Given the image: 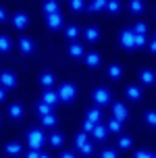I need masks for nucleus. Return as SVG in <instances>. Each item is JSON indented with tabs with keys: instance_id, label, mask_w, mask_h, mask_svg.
<instances>
[{
	"instance_id": "nucleus-36",
	"label": "nucleus",
	"mask_w": 156,
	"mask_h": 158,
	"mask_svg": "<svg viewBox=\"0 0 156 158\" xmlns=\"http://www.w3.org/2000/svg\"><path fill=\"white\" fill-rule=\"evenodd\" d=\"M119 146H121L123 150L131 148V137H121V139H119Z\"/></svg>"
},
{
	"instance_id": "nucleus-29",
	"label": "nucleus",
	"mask_w": 156,
	"mask_h": 158,
	"mask_svg": "<svg viewBox=\"0 0 156 158\" xmlns=\"http://www.w3.org/2000/svg\"><path fill=\"white\" fill-rule=\"evenodd\" d=\"M11 50V40L6 35H0V52H8Z\"/></svg>"
},
{
	"instance_id": "nucleus-47",
	"label": "nucleus",
	"mask_w": 156,
	"mask_h": 158,
	"mask_svg": "<svg viewBox=\"0 0 156 158\" xmlns=\"http://www.w3.org/2000/svg\"><path fill=\"white\" fill-rule=\"evenodd\" d=\"M152 158H156V156H152Z\"/></svg>"
},
{
	"instance_id": "nucleus-17",
	"label": "nucleus",
	"mask_w": 156,
	"mask_h": 158,
	"mask_svg": "<svg viewBox=\"0 0 156 158\" xmlns=\"http://www.w3.org/2000/svg\"><path fill=\"white\" fill-rule=\"evenodd\" d=\"M98 38H100V29H98V27H87L86 29V40L87 42H96Z\"/></svg>"
},
{
	"instance_id": "nucleus-24",
	"label": "nucleus",
	"mask_w": 156,
	"mask_h": 158,
	"mask_svg": "<svg viewBox=\"0 0 156 158\" xmlns=\"http://www.w3.org/2000/svg\"><path fill=\"white\" fill-rule=\"evenodd\" d=\"M106 2H108V0H94L92 4L87 6V10H92V13H96V10H102V8H106Z\"/></svg>"
},
{
	"instance_id": "nucleus-1",
	"label": "nucleus",
	"mask_w": 156,
	"mask_h": 158,
	"mask_svg": "<svg viewBox=\"0 0 156 158\" xmlns=\"http://www.w3.org/2000/svg\"><path fill=\"white\" fill-rule=\"evenodd\" d=\"M27 142H29V148L31 150H40L44 142H46V135L42 129H31L29 133H27Z\"/></svg>"
},
{
	"instance_id": "nucleus-10",
	"label": "nucleus",
	"mask_w": 156,
	"mask_h": 158,
	"mask_svg": "<svg viewBox=\"0 0 156 158\" xmlns=\"http://www.w3.org/2000/svg\"><path fill=\"white\" fill-rule=\"evenodd\" d=\"M13 23H15L17 29H25V27H27V23H29V17L25 15V13H17L15 19H13Z\"/></svg>"
},
{
	"instance_id": "nucleus-25",
	"label": "nucleus",
	"mask_w": 156,
	"mask_h": 158,
	"mask_svg": "<svg viewBox=\"0 0 156 158\" xmlns=\"http://www.w3.org/2000/svg\"><path fill=\"white\" fill-rule=\"evenodd\" d=\"M108 75L112 79H119L121 75H123V69H121L119 64H110V67H108Z\"/></svg>"
},
{
	"instance_id": "nucleus-22",
	"label": "nucleus",
	"mask_w": 156,
	"mask_h": 158,
	"mask_svg": "<svg viewBox=\"0 0 156 158\" xmlns=\"http://www.w3.org/2000/svg\"><path fill=\"white\" fill-rule=\"evenodd\" d=\"M140 96H141V89H140V87H135V85H129V87H127V98H129V100H140Z\"/></svg>"
},
{
	"instance_id": "nucleus-31",
	"label": "nucleus",
	"mask_w": 156,
	"mask_h": 158,
	"mask_svg": "<svg viewBox=\"0 0 156 158\" xmlns=\"http://www.w3.org/2000/svg\"><path fill=\"white\" fill-rule=\"evenodd\" d=\"M146 123L152 127H156V110H148L146 112Z\"/></svg>"
},
{
	"instance_id": "nucleus-11",
	"label": "nucleus",
	"mask_w": 156,
	"mask_h": 158,
	"mask_svg": "<svg viewBox=\"0 0 156 158\" xmlns=\"http://www.w3.org/2000/svg\"><path fill=\"white\" fill-rule=\"evenodd\" d=\"M106 133H108V129L102 125V123H96V125H94V131H92L94 139H100V142H102V139L106 137Z\"/></svg>"
},
{
	"instance_id": "nucleus-21",
	"label": "nucleus",
	"mask_w": 156,
	"mask_h": 158,
	"mask_svg": "<svg viewBox=\"0 0 156 158\" xmlns=\"http://www.w3.org/2000/svg\"><path fill=\"white\" fill-rule=\"evenodd\" d=\"M40 83L46 87V89H48V87H52V83H54V75H52V73H44V75L40 77Z\"/></svg>"
},
{
	"instance_id": "nucleus-30",
	"label": "nucleus",
	"mask_w": 156,
	"mask_h": 158,
	"mask_svg": "<svg viewBox=\"0 0 156 158\" xmlns=\"http://www.w3.org/2000/svg\"><path fill=\"white\" fill-rule=\"evenodd\" d=\"M106 129H108V131H112V133H119V131H121V121L112 118V121L108 123V127H106Z\"/></svg>"
},
{
	"instance_id": "nucleus-34",
	"label": "nucleus",
	"mask_w": 156,
	"mask_h": 158,
	"mask_svg": "<svg viewBox=\"0 0 156 158\" xmlns=\"http://www.w3.org/2000/svg\"><path fill=\"white\" fill-rule=\"evenodd\" d=\"M133 33L135 35H146V23H137L133 27Z\"/></svg>"
},
{
	"instance_id": "nucleus-13",
	"label": "nucleus",
	"mask_w": 156,
	"mask_h": 158,
	"mask_svg": "<svg viewBox=\"0 0 156 158\" xmlns=\"http://www.w3.org/2000/svg\"><path fill=\"white\" fill-rule=\"evenodd\" d=\"M6 154H11V156H19L21 154V143L19 142H11V143H6Z\"/></svg>"
},
{
	"instance_id": "nucleus-44",
	"label": "nucleus",
	"mask_w": 156,
	"mask_h": 158,
	"mask_svg": "<svg viewBox=\"0 0 156 158\" xmlns=\"http://www.w3.org/2000/svg\"><path fill=\"white\" fill-rule=\"evenodd\" d=\"M150 50H152V52H156V40H152V42H150Z\"/></svg>"
},
{
	"instance_id": "nucleus-19",
	"label": "nucleus",
	"mask_w": 156,
	"mask_h": 158,
	"mask_svg": "<svg viewBox=\"0 0 156 158\" xmlns=\"http://www.w3.org/2000/svg\"><path fill=\"white\" fill-rule=\"evenodd\" d=\"M69 54L75 56V58H77V56H83V46L77 44V42H73V44L69 46Z\"/></svg>"
},
{
	"instance_id": "nucleus-46",
	"label": "nucleus",
	"mask_w": 156,
	"mask_h": 158,
	"mask_svg": "<svg viewBox=\"0 0 156 158\" xmlns=\"http://www.w3.org/2000/svg\"><path fill=\"white\" fill-rule=\"evenodd\" d=\"M40 158H50V156H48V154H40Z\"/></svg>"
},
{
	"instance_id": "nucleus-37",
	"label": "nucleus",
	"mask_w": 156,
	"mask_h": 158,
	"mask_svg": "<svg viewBox=\"0 0 156 158\" xmlns=\"http://www.w3.org/2000/svg\"><path fill=\"white\" fill-rule=\"evenodd\" d=\"M94 125H96V123H92L90 118H86V123H83V131H86V133H92V131H94Z\"/></svg>"
},
{
	"instance_id": "nucleus-42",
	"label": "nucleus",
	"mask_w": 156,
	"mask_h": 158,
	"mask_svg": "<svg viewBox=\"0 0 156 158\" xmlns=\"http://www.w3.org/2000/svg\"><path fill=\"white\" fill-rule=\"evenodd\" d=\"M61 158H75V154H73V152H62Z\"/></svg>"
},
{
	"instance_id": "nucleus-7",
	"label": "nucleus",
	"mask_w": 156,
	"mask_h": 158,
	"mask_svg": "<svg viewBox=\"0 0 156 158\" xmlns=\"http://www.w3.org/2000/svg\"><path fill=\"white\" fill-rule=\"evenodd\" d=\"M46 23L50 29H58L62 25V15L61 13H52V15H46Z\"/></svg>"
},
{
	"instance_id": "nucleus-27",
	"label": "nucleus",
	"mask_w": 156,
	"mask_h": 158,
	"mask_svg": "<svg viewBox=\"0 0 156 158\" xmlns=\"http://www.w3.org/2000/svg\"><path fill=\"white\" fill-rule=\"evenodd\" d=\"M106 10H108V13H119V10H121V2H119V0H108V2H106Z\"/></svg>"
},
{
	"instance_id": "nucleus-28",
	"label": "nucleus",
	"mask_w": 156,
	"mask_h": 158,
	"mask_svg": "<svg viewBox=\"0 0 156 158\" xmlns=\"http://www.w3.org/2000/svg\"><path fill=\"white\" fill-rule=\"evenodd\" d=\"M42 125L44 127H54L56 125V117L54 114H44V117H42Z\"/></svg>"
},
{
	"instance_id": "nucleus-23",
	"label": "nucleus",
	"mask_w": 156,
	"mask_h": 158,
	"mask_svg": "<svg viewBox=\"0 0 156 158\" xmlns=\"http://www.w3.org/2000/svg\"><path fill=\"white\" fill-rule=\"evenodd\" d=\"M87 118H90L92 123H100L102 121V112L98 110V108H90V110H87Z\"/></svg>"
},
{
	"instance_id": "nucleus-43",
	"label": "nucleus",
	"mask_w": 156,
	"mask_h": 158,
	"mask_svg": "<svg viewBox=\"0 0 156 158\" xmlns=\"http://www.w3.org/2000/svg\"><path fill=\"white\" fill-rule=\"evenodd\" d=\"M4 98H6V92H4V87H0V102H2Z\"/></svg>"
},
{
	"instance_id": "nucleus-14",
	"label": "nucleus",
	"mask_w": 156,
	"mask_h": 158,
	"mask_svg": "<svg viewBox=\"0 0 156 158\" xmlns=\"http://www.w3.org/2000/svg\"><path fill=\"white\" fill-rule=\"evenodd\" d=\"M44 13H46V15L58 13V2H56V0H46V2H44Z\"/></svg>"
},
{
	"instance_id": "nucleus-6",
	"label": "nucleus",
	"mask_w": 156,
	"mask_h": 158,
	"mask_svg": "<svg viewBox=\"0 0 156 158\" xmlns=\"http://www.w3.org/2000/svg\"><path fill=\"white\" fill-rule=\"evenodd\" d=\"M0 85L2 87H15L17 85V77L13 75V73H8V71L0 73Z\"/></svg>"
},
{
	"instance_id": "nucleus-35",
	"label": "nucleus",
	"mask_w": 156,
	"mask_h": 158,
	"mask_svg": "<svg viewBox=\"0 0 156 158\" xmlns=\"http://www.w3.org/2000/svg\"><path fill=\"white\" fill-rule=\"evenodd\" d=\"M50 108H52V106H48V104H44V102L38 104V112L42 114V117H44V114H50Z\"/></svg>"
},
{
	"instance_id": "nucleus-20",
	"label": "nucleus",
	"mask_w": 156,
	"mask_h": 158,
	"mask_svg": "<svg viewBox=\"0 0 156 158\" xmlns=\"http://www.w3.org/2000/svg\"><path fill=\"white\" fill-rule=\"evenodd\" d=\"M8 114H11V118H19L21 114H23V106H21V104H11Z\"/></svg>"
},
{
	"instance_id": "nucleus-18",
	"label": "nucleus",
	"mask_w": 156,
	"mask_h": 158,
	"mask_svg": "<svg viewBox=\"0 0 156 158\" xmlns=\"http://www.w3.org/2000/svg\"><path fill=\"white\" fill-rule=\"evenodd\" d=\"M129 10H131L133 15L144 13V2H141V0H131V2H129Z\"/></svg>"
},
{
	"instance_id": "nucleus-4",
	"label": "nucleus",
	"mask_w": 156,
	"mask_h": 158,
	"mask_svg": "<svg viewBox=\"0 0 156 158\" xmlns=\"http://www.w3.org/2000/svg\"><path fill=\"white\" fill-rule=\"evenodd\" d=\"M94 102L100 104V106L108 104L110 102V92H108V89H104V87H98V89L94 92Z\"/></svg>"
},
{
	"instance_id": "nucleus-8",
	"label": "nucleus",
	"mask_w": 156,
	"mask_h": 158,
	"mask_svg": "<svg viewBox=\"0 0 156 158\" xmlns=\"http://www.w3.org/2000/svg\"><path fill=\"white\" fill-rule=\"evenodd\" d=\"M112 114H115V117H112V118H117V121H125L129 112H127V108H125V104L117 102V104H115V106H112Z\"/></svg>"
},
{
	"instance_id": "nucleus-39",
	"label": "nucleus",
	"mask_w": 156,
	"mask_h": 158,
	"mask_svg": "<svg viewBox=\"0 0 156 158\" xmlns=\"http://www.w3.org/2000/svg\"><path fill=\"white\" fill-rule=\"evenodd\" d=\"M133 42H135V46H144L146 44V35H135Z\"/></svg>"
},
{
	"instance_id": "nucleus-2",
	"label": "nucleus",
	"mask_w": 156,
	"mask_h": 158,
	"mask_svg": "<svg viewBox=\"0 0 156 158\" xmlns=\"http://www.w3.org/2000/svg\"><path fill=\"white\" fill-rule=\"evenodd\" d=\"M58 100L61 102H73L75 100V94H77V89H75V85L73 83H62L61 87H58Z\"/></svg>"
},
{
	"instance_id": "nucleus-45",
	"label": "nucleus",
	"mask_w": 156,
	"mask_h": 158,
	"mask_svg": "<svg viewBox=\"0 0 156 158\" xmlns=\"http://www.w3.org/2000/svg\"><path fill=\"white\" fill-rule=\"evenodd\" d=\"M6 19V13H4V8H0V21H4Z\"/></svg>"
},
{
	"instance_id": "nucleus-26",
	"label": "nucleus",
	"mask_w": 156,
	"mask_h": 158,
	"mask_svg": "<svg viewBox=\"0 0 156 158\" xmlns=\"http://www.w3.org/2000/svg\"><path fill=\"white\" fill-rule=\"evenodd\" d=\"M62 142H65V137L61 133H52L50 135V146H54V148H61Z\"/></svg>"
},
{
	"instance_id": "nucleus-12",
	"label": "nucleus",
	"mask_w": 156,
	"mask_h": 158,
	"mask_svg": "<svg viewBox=\"0 0 156 158\" xmlns=\"http://www.w3.org/2000/svg\"><path fill=\"white\" fill-rule=\"evenodd\" d=\"M19 48H21V52H25V54H31L36 46H33V42L29 38H21L19 40Z\"/></svg>"
},
{
	"instance_id": "nucleus-5",
	"label": "nucleus",
	"mask_w": 156,
	"mask_h": 158,
	"mask_svg": "<svg viewBox=\"0 0 156 158\" xmlns=\"http://www.w3.org/2000/svg\"><path fill=\"white\" fill-rule=\"evenodd\" d=\"M135 33H133V29H125L123 33H121V44H123V48H127V50H131V48H135Z\"/></svg>"
},
{
	"instance_id": "nucleus-40",
	"label": "nucleus",
	"mask_w": 156,
	"mask_h": 158,
	"mask_svg": "<svg viewBox=\"0 0 156 158\" xmlns=\"http://www.w3.org/2000/svg\"><path fill=\"white\" fill-rule=\"evenodd\" d=\"M135 158H152V154L146 150H140V152H135Z\"/></svg>"
},
{
	"instance_id": "nucleus-41",
	"label": "nucleus",
	"mask_w": 156,
	"mask_h": 158,
	"mask_svg": "<svg viewBox=\"0 0 156 158\" xmlns=\"http://www.w3.org/2000/svg\"><path fill=\"white\" fill-rule=\"evenodd\" d=\"M25 158H40V152L38 150H29L27 154H25Z\"/></svg>"
},
{
	"instance_id": "nucleus-9",
	"label": "nucleus",
	"mask_w": 156,
	"mask_h": 158,
	"mask_svg": "<svg viewBox=\"0 0 156 158\" xmlns=\"http://www.w3.org/2000/svg\"><path fill=\"white\" fill-rule=\"evenodd\" d=\"M42 102H44V104H48V106H54V104L58 102V94H56V92H52V89L48 87L46 92L42 94Z\"/></svg>"
},
{
	"instance_id": "nucleus-3",
	"label": "nucleus",
	"mask_w": 156,
	"mask_h": 158,
	"mask_svg": "<svg viewBox=\"0 0 156 158\" xmlns=\"http://www.w3.org/2000/svg\"><path fill=\"white\" fill-rule=\"evenodd\" d=\"M75 143H77V150L81 152V154H92L94 146H92V142L87 139L86 131H83V133H79L77 137H75Z\"/></svg>"
},
{
	"instance_id": "nucleus-16",
	"label": "nucleus",
	"mask_w": 156,
	"mask_h": 158,
	"mask_svg": "<svg viewBox=\"0 0 156 158\" xmlns=\"http://www.w3.org/2000/svg\"><path fill=\"white\" fill-rule=\"evenodd\" d=\"M86 64L87 67H98V64H100V54H98V52H90V54L86 56Z\"/></svg>"
},
{
	"instance_id": "nucleus-33",
	"label": "nucleus",
	"mask_w": 156,
	"mask_h": 158,
	"mask_svg": "<svg viewBox=\"0 0 156 158\" xmlns=\"http://www.w3.org/2000/svg\"><path fill=\"white\" fill-rule=\"evenodd\" d=\"M71 8L73 10H83L86 8V2L83 0H71Z\"/></svg>"
},
{
	"instance_id": "nucleus-32",
	"label": "nucleus",
	"mask_w": 156,
	"mask_h": 158,
	"mask_svg": "<svg viewBox=\"0 0 156 158\" xmlns=\"http://www.w3.org/2000/svg\"><path fill=\"white\" fill-rule=\"evenodd\" d=\"M79 35V29L75 27V25H71V27H67V38L69 40H75Z\"/></svg>"
},
{
	"instance_id": "nucleus-15",
	"label": "nucleus",
	"mask_w": 156,
	"mask_h": 158,
	"mask_svg": "<svg viewBox=\"0 0 156 158\" xmlns=\"http://www.w3.org/2000/svg\"><path fill=\"white\" fill-rule=\"evenodd\" d=\"M140 79H141V83H146V85H152V83H154V73L148 71V69H144V71L140 73Z\"/></svg>"
},
{
	"instance_id": "nucleus-38",
	"label": "nucleus",
	"mask_w": 156,
	"mask_h": 158,
	"mask_svg": "<svg viewBox=\"0 0 156 158\" xmlns=\"http://www.w3.org/2000/svg\"><path fill=\"white\" fill-rule=\"evenodd\" d=\"M102 158H119V156H117V152H115V150H104V152H102Z\"/></svg>"
}]
</instances>
